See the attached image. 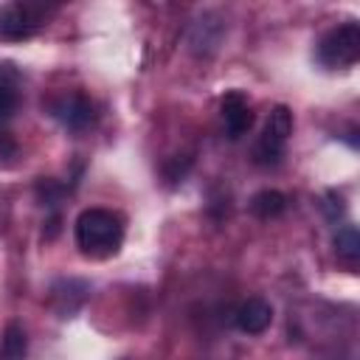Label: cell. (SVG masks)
Wrapping results in <instances>:
<instances>
[{
	"instance_id": "cell-1",
	"label": "cell",
	"mask_w": 360,
	"mask_h": 360,
	"mask_svg": "<svg viewBox=\"0 0 360 360\" xmlns=\"http://www.w3.org/2000/svg\"><path fill=\"white\" fill-rule=\"evenodd\" d=\"M76 248L90 259L112 256L124 242V217L110 208H84L76 217Z\"/></svg>"
},
{
	"instance_id": "cell-4",
	"label": "cell",
	"mask_w": 360,
	"mask_h": 360,
	"mask_svg": "<svg viewBox=\"0 0 360 360\" xmlns=\"http://www.w3.org/2000/svg\"><path fill=\"white\" fill-rule=\"evenodd\" d=\"M51 112H53V118H56L62 127H68L70 132L87 129V127L93 124V118H96L93 101H90L87 96H82V93H65V96H59L56 101H51Z\"/></svg>"
},
{
	"instance_id": "cell-6",
	"label": "cell",
	"mask_w": 360,
	"mask_h": 360,
	"mask_svg": "<svg viewBox=\"0 0 360 360\" xmlns=\"http://www.w3.org/2000/svg\"><path fill=\"white\" fill-rule=\"evenodd\" d=\"M219 110H222V124H225V132H228V138H242L250 127H253V112H250V104H248V98L239 93V90H231V93H225L222 96V104H219Z\"/></svg>"
},
{
	"instance_id": "cell-2",
	"label": "cell",
	"mask_w": 360,
	"mask_h": 360,
	"mask_svg": "<svg viewBox=\"0 0 360 360\" xmlns=\"http://www.w3.org/2000/svg\"><path fill=\"white\" fill-rule=\"evenodd\" d=\"M360 59V25L343 22L329 28L318 42V62L323 68H352Z\"/></svg>"
},
{
	"instance_id": "cell-10",
	"label": "cell",
	"mask_w": 360,
	"mask_h": 360,
	"mask_svg": "<svg viewBox=\"0 0 360 360\" xmlns=\"http://www.w3.org/2000/svg\"><path fill=\"white\" fill-rule=\"evenodd\" d=\"M0 360H25V332L20 323H8L0 338Z\"/></svg>"
},
{
	"instance_id": "cell-3",
	"label": "cell",
	"mask_w": 360,
	"mask_h": 360,
	"mask_svg": "<svg viewBox=\"0 0 360 360\" xmlns=\"http://www.w3.org/2000/svg\"><path fill=\"white\" fill-rule=\"evenodd\" d=\"M290 135H292V112L284 104H278V107L270 110V118H267V124H264V129L256 141V149H253L256 163L276 166L284 158Z\"/></svg>"
},
{
	"instance_id": "cell-12",
	"label": "cell",
	"mask_w": 360,
	"mask_h": 360,
	"mask_svg": "<svg viewBox=\"0 0 360 360\" xmlns=\"http://www.w3.org/2000/svg\"><path fill=\"white\" fill-rule=\"evenodd\" d=\"M37 194L42 200V205H56V200L62 197V186L53 180H39L37 183Z\"/></svg>"
},
{
	"instance_id": "cell-5",
	"label": "cell",
	"mask_w": 360,
	"mask_h": 360,
	"mask_svg": "<svg viewBox=\"0 0 360 360\" xmlns=\"http://www.w3.org/2000/svg\"><path fill=\"white\" fill-rule=\"evenodd\" d=\"M39 28V14L28 3H11L0 8V37L3 39H25Z\"/></svg>"
},
{
	"instance_id": "cell-7",
	"label": "cell",
	"mask_w": 360,
	"mask_h": 360,
	"mask_svg": "<svg viewBox=\"0 0 360 360\" xmlns=\"http://www.w3.org/2000/svg\"><path fill=\"white\" fill-rule=\"evenodd\" d=\"M273 323V307L264 298H248L236 309V326L248 335H262Z\"/></svg>"
},
{
	"instance_id": "cell-11",
	"label": "cell",
	"mask_w": 360,
	"mask_h": 360,
	"mask_svg": "<svg viewBox=\"0 0 360 360\" xmlns=\"http://www.w3.org/2000/svg\"><path fill=\"white\" fill-rule=\"evenodd\" d=\"M335 250L338 256H343L346 262H354L360 256V233L354 225H343L338 233H335Z\"/></svg>"
},
{
	"instance_id": "cell-8",
	"label": "cell",
	"mask_w": 360,
	"mask_h": 360,
	"mask_svg": "<svg viewBox=\"0 0 360 360\" xmlns=\"http://www.w3.org/2000/svg\"><path fill=\"white\" fill-rule=\"evenodd\" d=\"M20 104V70L11 62H0V118H8Z\"/></svg>"
},
{
	"instance_id": "cell-13",
	"label": "cell",
	"mask_w": 360,
	"mask_h": 360,
	"mask_svg": "<svg viewBox=\"0 0 360 360\" xmlns=\"http://www.w3.org/2000/svg\"><path fill=\"white\" fill-rule=\"evenodd\" d=\"M17 158V141L11 138V132L0 129V160H11Z\"/></svg>"
},
{
	"instance_id": "cell-9",
	"label": "cell",
	"mask_w": 360,
	"mask_h": 360,
	"mask_svg": "<svg viewBox=\"0 0 360 360\" xmlns=\"http://www.w3.org/2000/svg\"><path fill=\"white\" fill-rule=\"evenodd\" d=\"M284 208H287V197L276 188H264V191L253 194V200H250V211L259 219H273V217L284 214Z\"/></svg>"
}]
</instances>
